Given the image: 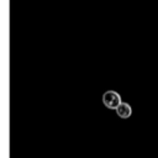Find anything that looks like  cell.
Segmentation results:
<instances>
[{
    "instance_id": "1",
    "label": "cell",
    "mask_w": 158,
    "mask_h": 158,
    "mask_svg": "<svg viewBox=\"0 0 158 158\" xmlns=\"http://www.w3.org/2000/svg\"><path fill=\"white\" fill-rule=\"evenodd\" d=\"M102 102L104 105L107 107V109H111V110H116L117 106L122 102L121 101V96L117 91H114V90H107L102 95Z\"/></svg>"
},
{
    "instance_id": "2",
    "label": "cell",
    "mask_w": 158,
    "mask_h": 158,
    "mask_svg": "<svg viewBox=\"0 0 158 158\" xmlns=\"http://www.w3.org/2000/svg\"><path fill=\"white\" fill-rule=\"evenodd\" d=\"M116 114L121 118H128L132 115V107L127 102H121L116 109Z\"/></svg>"
}]
</instances>
